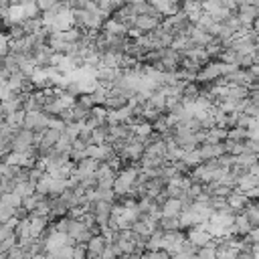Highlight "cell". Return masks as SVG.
<instances>
[{"mask_svg": "<svg viewBox=\"0 0 259 259\" xmlns=\"http://www.w3.org/2000/svg\"><path fill=\"white\" fill-rule=\"evenodd\" d=\"M207 223H209V221H202V223H199L197 227H190L188 233H186V239L193 243L197 249L207 247V245L213 243V237H211V233L207 231Z\"/></svg>", "mask_w": 259, "mask_h": 259, "instance_id": "1", "label": "cell"}, {"mask_svg": "<svg viewBox=\"0 0 259 259\" xmlns=\"http://www.w3.org/2000/svg\"><path fill=\"white\" fill-rule=\"evenodd\" d=\"M49 120H51V116H47L45 112H26L22 128L31 130V132H43L49 128Z\"/></svg>", "mask_w": 259, "mask_h": 259, "instance_id": "2", "label": "cell"}, {"mask_svg": "<svg viewBox=\"0 0 259 259\" xmlns=\"http://www.w3.org/2000/svg\"><path fill=\"white\" fill-rule=\"evenodd\" d=\"M85 247H87V257L89 259H100L107 247V239L100 233V235H93L87 243H85Z\"/></svg>", "mask_w": 259, "mask_h": 259, "instance_id": "3", "label": "cell"}, {"mask_svg": "<svg viewBox=\"0 0 259 259\" xmlns=\"http://www.w3.org/2000/svg\"><path fill=\"white\" fill-rule=\"evenodd\" d=\"M199 152L204 162H209V160L225 156L227 150H225V142H219V144H202V146H199Z\"/></svg>", "mask_w": 259, "mask_h": 259, "instance_id": "4", "label": "cell"}, {"mask_svg": "<svg viewBox=\"0 0 259 259\" xmlns=\"http://www.w3.org/2000/svg\"><path fill=\"white\" fill-rule=\"evenodd\" d=\"M227 204H229V209L237 215V213H243L245 211V207L249 204V199H247V195H245V193H241L239 188H235L233 193L227 197Z\"/></svg>", "mask_w": 259, "mask_h": 259, "instance_id": "5", "label": "cell"}, {"mask_svg": "<svg viewBox=\"0 0 259 259\" xmlns=\"http://www.w3.org/2000/svg\"><path fill=\"white\" fill-rule=\"evenodd\" d=\"M100 166H101L100 160H95V158H83L81 162H77L75 174L79 176V180H81V179H87V176H93L95 172H98Z\"/></svg>", "mask_w": 259, "mask_h": 259, "instance_id": "6", "label": "cell"}, {"mask_svg": "<svg viewBox=\"0 0 259 259\" xmlns=\"http://www.w3.org/2000/svg\"><path fill=\"white\" fill-rule=\"evenodd\" d=\"M180 10L188 17L190 22L197 24L199 19L202 17V2H199V0H184V2L180 4Z\"/></svg>", "mask_w": 259, "mask_h": 259, "instance_id": "7", "label": "cell"}, {"mask_svg": "<svg viewBox=\"0 0 259 259\" xmlns=\"http://www.w3.org/2000/svg\"><path fill=\"white\" fill-rule=\"evenodd\" d=\"M160 211H162V217H166V219H176V217H180V213H182V200L170 197L160 207Z\"/></svg>", "mask_w": 259, "mask_h": 259, "instance_id": "8", "label": "cell"}, {"mask_svg": "<svg viewBox=\"0 0 259 259\" xmlns=\"http://www.w3.org/2000/svg\"><path fill=\"white\" fill-rule=\"evenodd\" d=\"M179 221H180V229H190V227H197L199 223H202L200 215L195 213L193 209H184L179 217Z\"/></svg>", "mask_w": 259, "mask_h": 259, "instance_id": "9", "label": "cell"}, {"mask_svg": "<svg viewBox=\"0 0 259 259\" xmlns=\"http://www.w3.org/2000/svg\"><path fill=\"white\" fill-rule=\"evenodd\" d=\"M107 140H110V124L100 126L91 132V144L101 146V144H107Z\"/></svg>", "mask_w": 259, "mask_h": 259, "instance_id": "10", "label": "cell"}, {"mask_svg": "<svg viewBox=\"0 0 259 259\" xmlns=\"http://www.w3.org/2000/svg\"><path fill=\"white\" fill-rule=\"evenodd\" d=\"M235 227H237L239 237L249 235V231L253 229V225L249 223V219H247V215H245V213H237L235 215Z\"/></svg>", "mask_w": 259, "mask_h": 259, "instance_id": "11", "label": "cell"}, {"mask_svg": "<svg viewBox=\"0 0 259 259\" xmlns=\"http://www.w3.org/2000/svg\"><path fill=\"white\" fill-rule=\"evenodd\" d=\"M182 162H184V164H186L190 170H193V168L200 166L204 160H202V156H200V152H199V148H197V150H188V152H184Z\"/></svg>", "mask_w": 259, "mask_h": 259, "instance_id": "12", "label": "cell"}, {"mask_svg": "<svg viewBox=\"0 0 259 259\" xmlns=\"http://www.w3.org/2000/svg\"><path fill=\"white\" fill-rule=\"evenodd\" d=\"M257 186H259V179L253 174H245V176H241V179H237V188L241 190V193H247V190L257 188Z\"/></svg>", "mask_w": 259, "mask_h": 259, "instance_id": "13", "label": "cell"}, {"mask_svg": "<svg viewBox=\"0 0 259 259\" xmlns=\"http://www.w3.org/2000/svg\"><path fill=\"white\" fill-rule=\"evenodd\" d=\"M12 193H17V195H19V197H22V199L33 197V195L37 193V182H33V180L19 182V184L15 186V190H12Z\"/></svg>", "mask_w": 259, "mask_h": 259, "instance_id": "14", "label": "cell"}, {"mask_svg": "<svg viewBox=\"0 0 259 259\" xmlns=\"http://www.w3.org/2000/svg\"><path fill=\"white\" fill-rule=\"evenodd\" d=\"M0 202H2L4 207H10V209H20L22 197H19L17 193H4V195H0Z\"/></svg>", "mask_w": 259, "mask_h": 259, "instance_id": "15", "label": "cell"}, {"mask_svg": "<svg viewBox=\"0 0 259 259\" xmlns=\"http://www.w3.org/2000/svg\"><path fill=\"white\" fill-rule=\"evenodd\" d=\"M217 239H213V243L211 245H207V247H200L199 251H197V257L199 259H217Z\"/></svg>", "mask_w": 259, "mask_h": 259, "instance_id": "16", "label": "cell"}, {"mask_svg": "<svg viewBox=\"0 0 259 259\" xmlns=\"http://www.w3.org/2000/svg\"><path fill=\"white\" fill-rule=\"evenodd\" d=\"M22 12H24V20H33V19H39L40 15H43L37 2H26V4H22Z\"/></svg>", "mask_w": 259, "mask_h": 259, "instance_id": "17", "label": "cell"}, {"mask_svg": "<svg viewBox=\"0 0 259 259\" xmlns=\"http://www.w3.org/2000/svg\"><path fill=\"white\" fill-rule=\"evenodd\" d=\"M51 182H53V176H51L49 172H45V174H43V179H40V180L37 182V193L49 197V193H51Z\"/></svg>", "mask_w": 259, "mask_h": 259, "instance_id": "18", "label": "cell"}, {"mask_svg": "<svg viewBox=\"0 0 259 259\" xmlns=\"http://www.w3.org/2000/svg\"><path fill=\"white\" fill-rule=\"evenodd\" d=\"M227 140H233V142H245V140H249V130H245V128H231Z\"/></svg>", "mask_w": 259, "mask_h": 259, "instance_id": "19", "label": "cell"}, {"mask_svg": "<svg viewBox=\"0 0 259 259\" xmlns=\"http://www.w3.org/2000/svg\"><path fill=\"white\" fill-rule=\"evenodd\" d=\"M158 229H162V231H180L179 217H176V219H166V217H162V219L158 221Z\"/></svg>", "mask_w": 259, "mask_h": 259, "instance_id": "20", "label": "cell"}, {"mask_svg": "<svg viewBox=\"0 0 259 259\" xmlns=\"http://www.w3.org/2000/svg\"><path fill=\"white\" fill-rule=\"evenodd\" d=\"M121 255H124V253H121L118 243H107V247H105V251H103V255L100 259H120Z\"/></svg>", "mask_w": 259, "mask_h": 259, "instance_id": "21", "label": "cell"}, {"mask_svg": "<svg viewBox=\"0 0 259 259\" xmlns=\"http://www.w3.org/2000/svg\"><path fill=\"white\" fill-rule=\"evenodd\" d=\"M245 215H247V219H249V223L253 225V227H259V211H257V207L249 200V204L245 207V211H243Z\"/></svg>", "mask_w": 259, "mask_h": 259, "instance_id": "22", "label": "cell"}, {"mask_svg": "<svg viewBox=\"0 0 259 259\" xmlns=\"http://www.w3.org/2000/svg\"><path fill=\"white\" fill-rule=\"evenodd\" d=\"M199 95H200V87H199V85L195 83V81H193V83H186V85H184L182 98H190V100H197Z\"/></svg>", "mask_w": 259, "mask_h": 259, "instance_id": "23", "label": "cell"}, {"mask_svg": "<svg viewBox=\"0 0 259 259\" xmlns=\"http://www.w3.org/2000/svg\"><path fill=\"white\" fill-rule=\"evenodd\" d=\"M73 253H75V245H65V247H61V249L55 253V257H57V259H75Z\"/></svg>", "mask_w": 259, "mask_h": 259, "instance_id": "24", "label": "cell"}, {"mask_svg": "<svg viewBox=\"0 0 259 259\" xmlns=\"http://www.w3.org/2000/svg\"><path fill=\"white\" fill-rule=\"evenodd\" d=\"M140 259H172L164 249H160V251H144Z\"/></svg>", "mask_w": 259, "mask_h": 259, "instance_id": "25", "label": "cell"}, {"mask_svg": "<svg viewBox=\"0 0 259 259\" xmlns=\"http://www.w3.org/2000/svg\"><path fill=\"white\" fill-rule=\"evenodd\" d=\"M245 148H247V152L259 156V140H245Z\"/></svg>", "mask_w": 259, "mask_h": 259, "instance_id": "26", "label": "cell"}, {"mask_svg": "<svg viewBox=\"0 0 259 259\" xmlns=\"http://www.w3.org/2000/svg\"><path fill=\"white\" fill-rule=\"evenodd\" d=\"M253 31H255V33H259V19H255V20H253Z\"/></svg>", "mask_w": 259, "mask_h": 259, "instance_id": "27", "label": "cell"}, {"mask_svg": "<svg viewBox=\"0 0 259 259\" xmlns=\"http://www.w3.org/2000/svg\"><path fill=\"white\" fill-rule=\"evenodd\" d=\"M255 65H259V53H257V57H255Z\"/></svg>", "mask_w": 259, "mask_h": 259, "instance_id": "28", "label": "cell"}, {"mask_svg": "<svg viewBox=\"0 0 259 259\" xmlns=\"http://www.w3.org/2000/svg\"><path fill=\"white\" fill-rule=\"evenodd\" d=\"M253 204H255V207H257V211H259V200H255V202H253Z\"/></svg>", "mask_w": 259, "mask_h": 259, "instance_id": "29", "label": "cell"}, {"mask_svg": "<svg viewBox=\"0 0 259 259\" xmlns=\"http://www.w3.org/2000/svg\"><path fill=\"white\" fill-rule=\"evenodd\" d=\"M85 259H89V257H85Z\"/></svg>", "mask_w": 259, "mask_h": 259, "instance_id": "30", "label": "cell"}]
</instances>
